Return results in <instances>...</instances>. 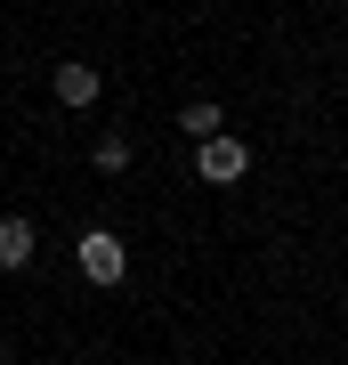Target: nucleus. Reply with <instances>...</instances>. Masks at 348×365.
<instances>
[{"mask_svg": "<svg viewBox=\"0 0 348 365\" xmlns=\"http://www.w3.org/2000/svg\"><path fill=\"white\" fill-rule=\"evenodd\" d=\"M73 260H81V276H90V284H105V292L130 284V244H122L114 227H90V235L73 244Z\"/></svg>", "mask_w": 348, "mask_h": 365, "instance_id": "obj_1", "label": "nucleus"}, {"mask_svg": "<svg viewBox=\"0 0 348 365\" xmlns=\"http://www.w3.org/2000/svg\"><path fill=\"white\" fill-rule=\"evenodd\" d=\"M243 170H251V146L243 138H203V146H194V179H203V187H235V179H243Z\"/></svg>", "mask_w": 348, "mask_h": 365, "instance_id": "obj_2", "label": "nucleus"}, {"mask_svg": "<svg viewBox=\"0 0 348 365\" xmlns=\"http://www.w3.org/2000/svg\"><path fill=\"white\" fill-rule=\"evenodd\" d=\"M179 130H186L194 146H203V138H219V130H227V114H219V106H211V98H194L186 114H179Z\"/></svg>", "mask_w": 348, "mask_h": 365, "instance_id": "obj_6", "label": "nucleus"}, {"mask_svg": "<svg viewBox=\"0 0 348 365\" xmlns=\"http://www.w3.org/2000/svg\"><path fill=\"white\" fill-rule=\"evenodd\" d=\"M33 244H41V235H33V220H25V211H9V220H0V276L33 268Z\"/></svg>", "mask_w": 348, "mask_h": 365, "instance_id": "obj_4", "label": "nucleus"}, {"mask_svg": "<svg viewBox=\"0 0 348 365\" xmlns=\"http://www.w3.org/2000/svg\"><path fill=\"white\" fill-rule=\"evenodd\" d=\"M90 163L105 170V179H122V170H130V130H97V146H90Z\"/></svg>", "mask_w": 348, "mask_h": 365, "instance_id": "obj_5", "label": "nucleus"}, {"mask_svg": "<svg viewBox=\"0 0 348 365\" xmlns=\"http://www.w3.org/2000/svg\"><path fill=\"white\" fill-rule=\"evenodd\" d=\"M49 90H57V106H97V90H105V73L90 66V57H57V73H49Z\"/></svg>", "mask_w": 348, "mask_h": 365, "instance_id": "obj_3", "label": "nucleus"}]
</instances>
